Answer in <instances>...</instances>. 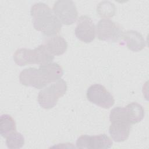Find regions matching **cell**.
Segmentation results:
<instances>
[{
	"instance_id": "6da1fadb",
	"label": "cell",
	"mask_w": 149,
	"mask_h": 149,
	"mask_svg": "<svg viewBox=\"0 0 149 149\" xmlns=\"http://www.w3.org/2000/svg\"><path fill=\"white\" fill-rule=\"evenodd\" d=\"M63 74L62 67L55 62L41 65L38 69L29 68L23 70L19 75L22 85L41 89L50 83L58 81Z\"/></svg>"
},
{
	"instance_id": "7a4b0ae2",
	"label": "cell",
	"mask_w": 149,
	"mask_h": 149,
	"mask_svg": "<svg viewBox=\"0 0 149 149\" xmlns=\"http://www.w3.org/2000/svg\"><path fill=\"white\" fill-rule=\"evenodd\" d=\"M30 14L34 29L44 35L54 36L61 31L62 23L45 3H34L31 8Z\"/></svg>"
},
{
	"instance_id": "3957f363",
	"label": "cell",
	"mask_w": 149,
	"mask_h": 149,
	"mask_svg": "<svg viewBox=\"0 0 149 149\" xmlns=\"http://www.w3.org/2000/svg\"><path fill=\"white\" fill-rule=\"evenodd\" d=\"M54 56L47 49L44 44L34 49L22 48L17 49L13 54V60L19 66L28 64L44 65L52 62Z\"/></svg>"
},
{
	"instance_id": "277c9868",
	"label": "cell",
	"mask_w": 149,
	"mask_h": 149,
	"mask_svg": "<svg viewBox=\"0 0 149 149\" xmlns=\"http://www.w3.org/2000/svg\"><path fill=\"white\" fill-rule=\"evenodd\" d=\"M109 133L112 139L116 142L126 140L129 136L132 125L128 119L125 108L118 107L112 109L109 114Z\"/></svg>"
},
{
	"instance_id": "5b68a950",
	"label": "cell",
	"mask_w": 149,
	"mask_h": 149,
	"mask_svg": "<svg viewBox=\"0 0 149 149\" xmlns=\"http://www.w3.org/2000/svg\"><path fill=\"white\" fill-rule=\"evenodd\" d=\"M66 90V83L61 79L55 83L44 88L39 92L38 95L39 105L44 109L52 108L56 105L59 98L65 94Z\"/></svg>"
},
{
	"instance_id": "8992f818",
	"label": "cell",
	"mask_w": 149,
	"mask_h": 149,
	"mask_svg": "<svg viewBox=\"0 0 149 149\" xmlns=\"http://www.w3.org/2000/svg\"><path fill=\"white\" fill-rule=\"evenodd\" d=\"M95 29L97 37L100 40L116 42L122 38L123 32L121 26L110 19L100 20Z\"/></svg>"
},
{
	"instance_id": "52a82bcc",
	"label": "cell",
	"mask_w": 149,
	"mask_h": 149,
	"mask_svg": "<svg viewBox=\"0 0 149 149\" xmlns=\"http://www.w3.org/2000/svg\"><path fill=\"white\" fill-rule=\"evenodd\" d=\"M86 95L90 102L103 108H109L115 103L113 95L100 84L90 86L87 90Z\"/></svg>"
},
{
	"instance_id": "ba28073f",
	"label": "cell",
	"mask_w": 149,
	"mask_h": 149,
	"mask_svg": "<svg viewBox=\"0 0 149 149\" xmlns=\"http://www.w3.org/2000/svg\"><path fill=\"white\" fill-rule=\"evenodd\" d=\"M52 10L62 24L65 25L72 24L77 19V8L72 1H58L54 3Z\"/></svg>"
},
{
	"instance_id": "9c48e42d",
	"label": "cell",
	"mask_w": 149,
	"mask_h": 149,
	"mask_svg": "<svg viewBox=\"0 0 149 149\" xmlns=\"http://www.w3.org/2000/svg\"><path fill=\"white\" fill-rule=\"evenodd\" d=\"M112 144L111 138L105 134L92 136L81 135L76 143L77 148L87 149H107L111 148Z\"/></svg>"
},
{
	"instance_id": "30bf717a",
	"label": "cell",
	"mask_w": 149,
	"mask_h": 149,
	"mask_svg": "<svg viewBox=\"0 0 149 149\" xmlns=\"http://www.w3.org/2000/svg\"><path fill=\"white\" fill-rule=\"evenodd\" d=\"M95 33L96 29L92 19L86 15L81 16L75 29L76 37L83 42L90 43L95 39Z\"/></svg>"
},
{
	"instance_id": "8fae6325",
	"label": "cell",
	"mask_w": 149,
	"mask_h": 149,
	"mask_svg": "<svg viewBox=\"0 0 149 149\" xmlns=\"http://www.w3.org/2000/svg\"><path fill=\"white\" fill-rule=\"evenodd\" d=\"M122 38L126 42L127 48L133 52L141 51L146 45V42L142 34L135 30H129L123 32Z\"/></svg>"
},
{
	"instance_id": "7c38bea8",
	"label": "cell",
	"mask_w": 149,
	"mask_h": 149,
	"mask_svg": "<svg viewBox=\"0 0 149 149\" xmlns=\"http://www.w3.org/2000/svg\"><path fill=\"white\" fill-rule=\"evenodd\" d=\"M44 44L54 56H59L63 54L68 48L66 41L60 36L47 37L44 40Z\"/></svg>"
},
{
	"instance_id": "4fadbf2b",
	"label": "cell",
	"mask_w": 149,
	"mask_h": 149,
	"mask_svg": "<svg viewBox=\"0 0 149 149\" xmlns=\"http://www.w3.org/2000/svg\"><path fill=\"white\" fill-rule=\"evenodd\" d=\"M125 108L131 125L137 123L144 118V110L140 104L137 102H132Z\"/></svg>"
},
{
	"instance_id": "5bb4252c",
	"label": "cell",
	"mask_w": 149,
	"mask_h": 149,
	"mask_svg": "<svg viewBox=\"0 0 149 149\" xmlns=\"http://www.w3.org/2000/svg\"><path fill=\"white\" fill-rule=\"evenodd\" d=\"M16 130V122L9 115L3 114L0 117V134L2 137L6 138Z\"/></svg>"
},
{
	"instance_id": "9a60e30c",
	"label": "cell",
	"mask_w": 149,
	"mask_h": 149,
	"mask_svg": "<svg viewBox=\"0 0 149 149\" xmlns=\"http://www.w3.org/2000/svg\"><path fill=\"white\" fill-rule=\"evenodd\" d=\"M115 6L108 1L101 2L97 6V12L98 15L104 19L113 17L115 13Z\"/></svg>"
},
{
	"instance_id": "2e32d148",
	"label": "cell",
	"mask_w": 149,
	"mask_h": 149,
	"mask_svg": "<svg viewBox=\"0 0 149 149\" xmlns=\"http://www.w3.org/2000/svg\"><path fill=\"white\" fill-rule=\"evenodd\" d=\"M6 144L9 148L19 149L23 146L24 138L20 133L14 132L6 137Z\"/></svg>"
}]
</instances>
